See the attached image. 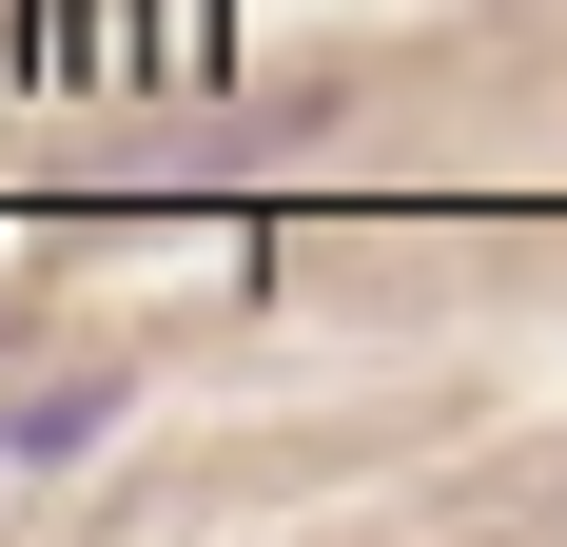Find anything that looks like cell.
<instances>
[{
    "instance_id": "cell-1",
    "label": "cell",
    "mask_w": 567,
    "mask_h": 547,
    "mask_svg": "<svg viewBox=\"0 0 567 547\" xmlns=\"http://www.w3.org/2000/svg\"><path fill=\"white\" fill-rule=\"evenodd\" d=\"M117 431V372H59V391H0V450L20 469H59V450H99Z\"/></svg>"
},
{
    "instance_id": "cell-2",
    "label": "cell",
    "mask_w": 567,
    "mask_h": 547,
    "mask_svg": "<svg viewBox=\"0 0 567 547\" xmlns=\"http://www.w3.org/2000/svg\"><path fill=\"white\" fill-rule=\"evenodd\" d=\"M235 59V0H157V79H216Z\"/></svg>"
}]
</instances>
